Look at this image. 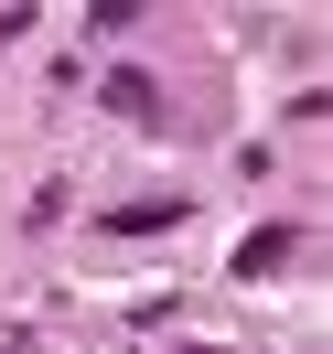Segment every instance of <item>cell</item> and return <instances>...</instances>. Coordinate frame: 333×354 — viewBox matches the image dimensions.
I'll return each instance as SVG.
<instances>
[{"label":"cell","instance_id":"obj_1","mask_svg":"<svg viewBox=\"0 0 333 354\" xmlns=\"http://www.w3.org/2000/svg\"><path fill=\"white\" fill-rule=\"evenodd\" d=\"M290 247H301V236H290V225H258V236L237 247V279H269V268H280Z\"/></svg>","mask_w":333,"mask_h":354},{"label":"cell","instance_id":"obj_2","mask_svg":"<svg viewBox=\"0 0 333 354\" xmlns=\"http://www.w3.org/2000/svg\"><path fill=\"white\" fill-rule=\"evenodd\" d=\"M108 225H118V236H151V225H183V194H161V204H118Z\"/></svg>","mask_w":333,"mask_h":354},{"label":"cell","instance_id":"obj_3","mask_svg":"<svg viewBox=\"0 0 333 354\" xmlns=\"http://www.w3.org/2000/svg\"><path fill=\"white\" fill-rule=\"evenodd\" d=\"M108 108H118V118H151V75L118 65V75H108Z\"/></svg>","mask_w":333,"mask_h":354}]
</instances>
